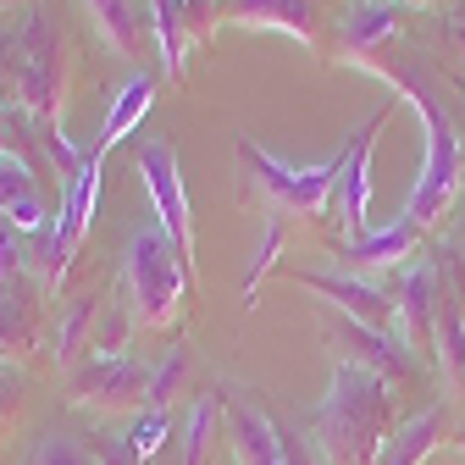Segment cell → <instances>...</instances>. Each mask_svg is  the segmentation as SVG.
Listing matches in <instances>:
<instances>
[{
  "label": "cell",
  "mask_w": 465,
  "mask_h": 465,
  "mask_svg": "<svg viewBox=\"0 0 465 465\" xmlns=\"http://www.w3.org/2000/svg\"><path fill=\"white\" fill-rule=\"evenodd\" d=\"M67 84H73V50L62 39V23L39 6V12H28L23 34H12V94L28 116L39 155L55 161L62 183L89 161V150H78L67 134Z\"/></svg>",
  "instance_id": "6da1fadb"
},
{
  "label": "cell",
  "mask_w": 465,
  "mask_h": 465,
  "mask_svg": "<svg viewBox=\"0 0 465 465\" xmlns=\"http://www.w3.org/2000/svg\"><path fill=\"white\" fill-rule=\"evenodd\" d=\"M388 432H393L388 377H377L355 361H338L332 382H327V399L316 404V421H311L316 454L327 465H377Z\"/></svg>",
  "instance_id": "7a4b0ae2"
},
{
  "label": "cell",
  "mask_w": 465,
  "mask_h": 465,
  "mask_svg": "<svg viewBox=\"0 0 465 465\" xmlns=\"http://www.w3.org/2000/svg\"><path fill=\"white\" fill-rule=\"evenodd\" d=\"M366 73H377V78H393V89L416 105V116H421V128H427V155H421V178H416V189H411V200H404V222H416L421 232L454 205V194H460V172H465V144H460V128L449 123V111L432 100V89L416 78V73H404V67H393V62H361Z\"/></svg>",
  "instance_id": "3957f363"
},
{
  "label": "cell",
  "mask_w": 465,
  "mask_h": 465,
  "mask_svg": "<svg viewBox=\"0 0 465 465\" xmlns=\"http://www.w3.org/2000/svg\"><path fill=\"white\" fill-rule=\"evenodd\" d=\"M189 288H194V282H189L178 250H172L166 227H161V222L134 227V232H128V250H123V300H128L134 322L150 327V332L178 327Z\"/></svg>",
  "instance_id": "277c9868"
},
{
  "label": "cell",
  "mask_w": 465,
  "mask_h": 465,
  "mask_svg": "<svg viewBox=\"0 0 465 465\" xmlns=\"http://www.w3.org/2000/svg\"><path fill=\"white\" fill-rule=\"evenodd\" d=\"M232 150H239V161H244V172H250V183L261 189L266 211H277V216H322V211L338 200L343 150H338L332 161H322V166H288V161H277L272 150H261L250 134L232 139Z\"/></svg>",
  "instance_id": "5b68a950"
},
{
  "label": "cell",
  "mask_w": 465,
  "mask_h": 465,
  "mask_svg": "<svg viewBox=\"0 0 465 465\" xmlns=\"http://www.w3.org/2000/svg\"><path fill=\"white\" fill-rule=\"evenodd\" d=\"M139 178L150 189V205H155V222L166 227L172 250H178L189 282H194V211H189V189H183V172H178V150L166 139H150L139 150Z\"/></svg>",
  "instance_id": "8992f818"
},
{
  "label": "cell",
  "mask_w": 465,
  "mask_h": 465,
  "mask_svg": "<svg viewBox=\"0 0 465 465\" xmlns=\"http://www.w3.org/2000/svg\"><path fill=\"white\" fill-rule=\"evenodd\" d=\"M150 366L134 355H84L67 371V399L84 411H144L150 404Z\"/></svg>",
  "instance_id": "52a82bcc"
},
{
  "label": "cell",
  "mask_w": 465,
  "mask_h": 465,
  "mask_svg": "<svg viewBox=\"0 0 465 465\" xmlns=\"http://www.w3.org/2000/svg\"><path fill=\"white\" fill-rule=\"evenodd\" d=\"M294 282L305 288V294H316V300H327L338 316H349V322H361V327H371V332H393L399 338V305H393V294L382 282H371V277H355V272H294Z\"/></svg>",
  "instance_id": "ba28073f"
},
{
  "label": "cell",
  "mask_w": 465,
  "mask_h": 465,
  "mask_svg": "<svg viewBox=\"0 0 465 465\" xmlns=\"http://www.w3.org/2000/svg\"><path fill=\"white\" fill-rule=\"evenodd\" d=\"M100 150H89V161L62 183V211H55V261H50V294L67 282L73 261H78V244L94 222V200H100Z\"/></svg>",
  "instance_id": "9c48e42d"
},
{
  "label": "cell",
  "mask_w": 465,
  "mask_h": 465,
  "mask_svg": "<svg viewBox=\"0 0 465 465\" xmlns=\"http://www.w3.org/2000/svg\"><path fill=\"white\" fill-rule=\"evenodd\" d=\"M399 305V338L411 349H432L438 343V316H443V277L438 261H411L399 266V282L388 288Z\"/></svg>",
  "instance_id": "30bf717a"
},
{
  "label": "cell",
  "mask_w": 465,
  "mask_h": 465,
  "mask_svg": "<svg viewBox=\"0 0 465 465\" xmlns=\"http://www.w3.org/2000/svg\"><path fill=\"white\" fill-rule=\"evenodd\" d=\"M388 123V105L371 111L355 144L343 150V178H338V222L349 227V239H366L371 232V150H377V134Z\"/></svg>",
  "instance_id": "8fae6325"
},
{
  "label": "cell",
  "mask_w": 465,
  "mask_h": 465,
  "mask_svg": "<svg viewBox=\"0 0 465 465\" xmlns=\"http://www.w3.org/2000/svg\"><path fill=\"white\" fill-rule=\"evenodd\" d=\"M227 28H277L300 45L322 39V0H222Z\"/></svg>",
  "instance_id": "7c38bea8"
},
{
  "label": "cell",
  "mask_w": 465,
  "mask_h": 465,
  "mask_svg": "<svg viewBox=\"0 0 465 465\" xmlns=\"http://www.w3.org/2000/svg\"><path fill=\"white\" fill-rule=\"evenodd\" d=\"M222 416H227V443H232V454H239V465H288V438H277L272 416L255 399L227 393Z\"/></svg>",
  "instance_id": "4fadbf2b"
},
{
  "label": "cell",
  "mask_w": 465,
  "mask_h": 465,
  "mask_svg": "<svg viewBox=\"0 0 465 465\" xmlns=\"http://www.w3.org/2000/svg\"><path fill=\"white\" fill-rule=\"evenodd\" d=\"M84 12H89V23L111 55H128L134 62L155 39V0H84Z\"/></svg>",
  "instance_id": "5bb4252c"
},
{
  "label": "cell",
  "mask_w": 465,
  "mask_h": 465,
  "mask_svg": "<svg viewBox=\"0 0 465 465\" xmlns=\"http://www.w3.org/2000/svg\"><path fill=\"white\" fill-rule=\"evenodd\" d=\"M416 244H421V227L399 216L388 227H371L366 239H349L343 255H338V266L355 272V277H366V272H399V266L416 261Z\"/></svg>",
  "instance_id": "9a60e30c"
},
{
  "label": "cell",
  "mask_w": 465,
  "mask_h": 465,
  "mask_svg": "<svg viewBox=\"0 0 465 465\" xmlns=\"http://www.w3.org/2000/svg\"><path fill=\"white\" fill-rule=\"evenodd\" d=\"M438 443H454V421H449L443 404H432V411H421V416H411V421H399V427L388 432L377 465H421Z\"/></svg>",
  "instance_id": "2e32d148"
},
{
  "label": "cell",
  "mask_w": 465,
  "mask_h": 465,
  "mask_svg": "<svg viewBox=\"0 0 465 465\" xmlns=\"http://www.w3.org/2000/svg\"><path fill=\"white\" fill-rule=\"evenodd\" d=\"M393 39H399V23H393L388 0H355L349 17H343V50L338 55L349 67H361V62H371V55L382 45H393Z\"/></svg>",
  "instance_id": "e0dca14e"
},
{
  "label": "cell",
  "mask_w": 465,
  "mask_h": 465,
  "mask_svg": "<svg viewBox=\"0 0 465 465\" xmlns=\"http://www.w3.org/2000/svg\"><path fill=\"white\" fill-rule=\"evenodd\" d=\"M150 100H155V78H150V73H134L123 89H116V100H111V111H105V128H100V144H94V150L105 155V150L123 144V139L144 123Z\"/></svg>",
  "instance_id": "ac0fdd59"
},
{
  "label": "cell",
  "mask_w": 465,
  "mask_h": 465,
  "mask_svg": "<svg viewBox=\"0 0 465 465\" xmlns=\"http://www.w3.org/2000/svg\"><path fill=\"white\" fill-rule=\"evenodd\" d=\"M94 316H100L94 300H73V305L62 311V327H55V361H62L67 371L78 366V355L94 343Z\"/></svg>",
  "instance_id": "d6986e66"
},
{
  "label": "cell",
  "mask_w": 465,
  "mask_h": 465,
  "mask_svg": "<svg viewBox=\"0 0 465 465\" xmlns=\"http://www.w3.org/2000/svg\"><path fill=\"white\" fill-rule=\"evenodd\" d=\"M216 416H222V399H194V411L183 421V454L178 465H205L211 460V443H216Z\"/></svg>",
  "instance_id": "ffe728a7"
},
{
  "label": "cell",
  "mask_w": 465,
  "mask_h": 465,
  "mask_svg": "<svg viewBox=\"0 0 465 465\" xmlns=\"http://www.w3.org/2000/svg\"><path fill=\"white\" fill-rule=\"evenodd\" d=\"M134 327H139V322H134L128 300H123V305H100V327H94L89 355H123V343H128V332H134Z\"/></svg>",
  "instance_id": "44dd1931"
},
{
  "label": "cell",
  "mask_w": 465,
  "mask_h": 465,
  "mask_svg": "<svg viewBox=\"0 0 465 465\" xmlns=\"http://www.w3.org/2000/svg\"><path fill=\"white\" fill-rule=\"evenodd\" d=\"M166 438H172V416H166V411H155V404L134 411V421H128V443L139 449V460H150Z\"/></svg>",
  "instance_id": "7402d4cb"
},
{
  "label": "cell",
  "mask_w": 465,
  "mask_h": 465,
  "mask_svg": "<svg viewBox=\"0 0 465 465\" xmlns=\"http://www.w3.org/2000/svg\"><path fill=\"white\" fill-rule=\"evenodd\" d=\"M277 255H282V216L266 222V239L255 244V261H250V277H244V300H255V288L266 272H277Z\"/></svg>",
  "instance_id": "603a6c76"
},
{
  "label": "cell",
  "mask_w": 465,
  "mask_h": 465,
  "mask_svg": "<svg viewBox=\"0 0 465 465\" xmlns=\"http://www.w3.org/2000/svg\"><path fill=\"white\" fill-rule=\"evenodd\" d=\"M34 465H100V460H94L89 443H78V438H67V432H50V438L39 443Z\"/></svg>",
  "instance_id": "cb8c5ba5"
},
{
  "label": "cell",
  "mask_w": 465,
  "mask_h": 465,
  "mask_svg": "<svg viewBox=\"0 0 465 465\" xmlns=\"http://www.w3.org/2000/svg\"><path fill=\"white\" fill-rule=\"evenodd\" d=\"M178 382H183V349H172V355L155 366V377H150V404H155V411H166V399H172Z\"/></svg>",
  "instance_id": "d4e9b609"
},
{
  "label": "cell",
  "mask_w": 465,
  "mask_h": 465,
  "mask_svg": "<svg viewBox=\"0 0 465 465\" xmlns=\"http://www.w3.org/2000/svg\"><path fill=\"white\" fill-rule=\"evenodd\" d=\"M17 411H23V371L0 361V432H12Z\"/></svg>",
  "instance_id": "484cf974"
},
{
  "label": "cell",
  "mask_w": 465,
  "mask_h": 465,
  "mask_svg": "<svg viewBox=\"0 0 465 465\" xmlns=\"http://www.w3.org/2000/svg\"><path fill=\"white\" fill-rule=\"evenodd\" d=\"M89 449H94L100 465H139V449L128 443V432H100Z\"/></svg>",
  "instance_id": "4316f807"
},
{
  "label": "cell",
  "mask_w": 465,
  "mask_h": 465,
  "mask_svg": "<svg viewBox=\"0 0 465 465\" xmlns=\"http://www.w3.org/2000/svg\"><path fill=\"white\" fill-rule=\"evenodd\" d=\"M0 155H23V123L12 105H0Z\"/></svg>",
  "instance_id": "83f0119b"
},
{
  "label": "cell",
  "mask_w": 465,
  "mask_h": 465,
  "mask_svg": "<svg viewBox=\"0 0 465 465\" xmlns=\"http://www.w3.org/2000/svg\"><path fill=\"white\" fill-rule=\"evenodd\" d=\"M449 45H454V55L465 62V0H460L454 12H449Z\"/></svg>",
  "instance_id": "f1b7e54d"
},
{
  "label": "cell",
  "mask_w": 465,
  "mask_h": 465,
  "mask_svg": "<svg viewBox=\"0 0 465 465\" xmlns=\"http://www.w3.org/2000/svg\"><path fill=\"white\" fill-rule=\"evenodd\" d=\"M0 361H6V366H17V361H23V349H17L6 332H0Z\"/></svg>",
  "instance_id": "f546056e"
},
{
  "label": "cell",
  "mask_w": 465,
  "mask_h": 465,
  "mask_svg": "<svg viewBox=\"0 0 465 465\" xmlns=\"http://www.w3.org/2000/svg\"><path fill=\"white\" fill-rule=\"evenodd\" d=\"M454 449H460V454H465V427H454Z\"/></svg>",
  "instance_id": "4dcf8cb0"
},
{
  "label": "cell",
  "mask_w": 465,
  "mask_h": 465,
  "mask_svg": "<svg viewBox=\"0 0 465 465\" xmlns=\"http://www.w3.org/2000/svg\"><path fill=\"white\" fill-rule=\"evenodd\" d=\"M12 6H23V0H0V12H12Z\"/></svg>",
  "instance_id": "1f68e13d"
},
{
  "label": "cell",
  "mask_w": 465,
  "mask_h": 465,
  "mask_svg": "<svg viewBox=\"0 0 465 465\" xmlns=\"http://www.w3.org/2000/svg\"><path fill=\"white\" fill-rule=\"evenodd\" d=\"M388 6H399V0H388Z\"/></svg>",
  "instance_id": "d6a6232c"
}]
</instances>
